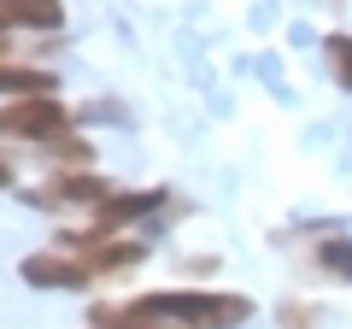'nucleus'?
Instances as JSON below:
<instances>
[{"label":"nucleus","instance_id":"obj_1","mask_svg":"<svg viewBox=\"0 0 352 329\" xmlns=\"http://www.w3.org/2000/svg\"><path fill=\"white\" fill-rule=\"evenodd\" d=\"M135 306H141L147 323L176 317V323H188V329H229V323H247L252 317V300H241V294H212V288H170V294H147V300H135Z\"/></svg>","mask_w":352,"mask_h":329},{"label":"nucleus","instance_id":"obj_2","mask_svg":"<svg viewBox=\"0 0 352 329\" xmlns=\"http://www.w3.org/2000/svg\"><path fill=\"white\" fill-rule=\"evenodd\" d=\"M0 129H6V136L53 141V136H65V106L47 100V94H36V100H12L6 112H0Z\"/></svg>","mask_w":352,"mask_h":329},{"label":"nucleus","instance_id":"obj_3","mask_svg":"<svg viewBox=\"0 0 352 329\" xmlns=\"http://www.w3.org/2000/svg\"><path fill=\"white\" fill-rule=\"evenodd\" d=\"M18 270H24L30 288H88V282H94V270L76 253H30Z\"/></svg>","mask_w":352,"mask_h":329},{"label":"nucleus","instance_id":"obj_4","mask_svg":"<svg viewBox=\"0 0 352 329\" xmlns=\"http://www.w3.org/2000/svg\"><path fill=\"white\" fill-rule=\"evenodd\" d=\"M112 194L118 189H106V182L88 177V171H65V177H53L47 189H41V200H53V206H94V212H100Z\"/></svg>","mask_w":352,"mask_h":329},{"label":"nucleus","instance_id":"obj_5","mask_svg":"<svg viewBox=\"0 0 352 329\" xmlns=\"http://www.w3.org/2000/svg\"><path fill=\"white\" fill-rule=\"evenodd\" d=\"M0 94H12V100H36V94H53V71L0 59Z\"/></svg>","mask_w":352,"mask_h":329},{"label":"nucleus","instance_id":"obj_6","mask_svg":"<svg viewBox=\"0 0 352 329\" xmlns=\"http://www.w3.org/2000/svg\"><path fill=\"white\" fill-rule=\"evenodd\" d=\"M153 206H159V189H153V194H124V189H118L112 200H106L100 212H94V235H112L118 224H129V217L153 212Z\"/></svg>","mask_w":352,"mask_h":329},{"label":"nucleus","instance_id":"obj_7","mask_svg":"<svg viewBox=\"0 0 352 329\" xmlns=\"http://www.w3.org/2000/svg\"><path fill=\"white\" fill-rule=\"evenodd\" d=\"M41 153H53V159L71 164V171H88V164H94V147H88L82 136H71V129H65V136H53V141H41Z\"/></svg>","mask_w":352,"mask_h":329},{"label":"nucleus","instance_id":"obj_8","mask_svg":"<svg viewBox=\"0 0 352 329\" xmlns=\"http://www.w3.org/2000/svg\"><path fill=\"white\" fill-rule=\"evenodd\" d=\"M6 24L53 30V24H59V6H47V0H6Z\"/></svg>","mask_w":352,"mask_h":329},{"label":"nucleus","instance_id":"obj_9","mask_svg":"<svg viewBox=\"0 0 352 329\" xmlns=\"http://www.w3.org/2000/svg\"><path fill=\"white\" fill-rule=\"evenodd\" d=\"M323 53H329V71L340 76V89H352V36H329Z\"/></svg>","mask_w":352,"mask_h":329},{"label":"nucleus","instance_id":"obj_10","mask_svg":"<svg viewBox=\"0 0 352 329\" xmlns=\"http://www.w3.org/2000/svg\"><path fill=\"white\" fill-rule=\"evenodd\" d=\"M317 259H323L329 270H340V277H352V241H346V235L323 241V253H317Z\"/></svg>","mask_w":352,"mask_h":329},{"label":"nucleus","instance_id":"obj_11","mask_svg":"<svg viewBox=\"0 0 352 329\" xmlns=\"http://www.w3.org/2000/svg\"><path fill=\"white\" fill-rule=\"evenodd\" d=\"M288 329H311V312L305 306H288Z\"/></svg>","mask_w":352,"mask_h":329},{"label":"nucleus","instance_id":"obj_12","mask_svg":"<svg viewBox=\"0 0 352 329\" xmlns=\"http://www.w3.org/2000/svg\"><path fill=\"white\" fill-rule=\"evenodd\" d=\"M6 182H12V164H6V159H0V189H6Z\"/></svg>","mask_w":352,"mask_h":329},{"label":"nucleus","instance_id":"obj_13","mask_svg":"<svg viewBox=\"0 0 352 329\" xmlns=\"http://www.w3.org/2000/svg\"><path fill=\"white\" fill-rule=\"evenodd\" d=\"M6 30H12V24H6V6H0V41H6Z\"/></svg>","mask_w":352,"mask_h":329}]
</instances>
